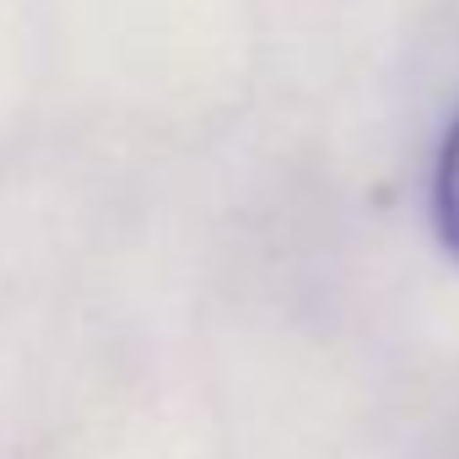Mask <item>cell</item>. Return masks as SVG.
<instances>
[{"mask_svg":"<svg viewBox=\"0 0 459 459\" xmlns=\"http://www.w3.org/2000/svg\"><path fill=\"white\" fill-rule=\"evenodd\" d=\"M432 211H437V233L448 244V255L459 260V114L443 135L437 152V173H432Z\"/></svg>","mask_w":459,"mask_h":459,"instance_id":"cell-1","label":"cell"}]
</instances>
